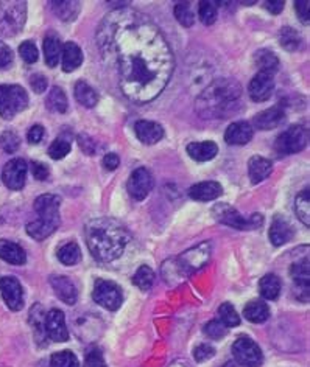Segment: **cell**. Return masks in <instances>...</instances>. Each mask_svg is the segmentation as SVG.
I'll return each instance as SVG.
<instances>
[{
  "instance_id": "1",
  "label": "cell",
  "mask_w": 310,
  "mask_h": 367,
  "mask_svg": "<svg viewBox=\"0 0 310 367\" xmlns=\"http://www.w3.org/2000/svg\"><path fill=\"white\" fill-rule=\"evenodd\" d=\"M97 44L126 99L148 103L166 89L175 69L172 48L159 27L141 11L119 8L105 16Z\"/></svg>"
},
{
  "instance_id": "2",
  "label": "cell",
  "mask_w": 310,
  "mask_h": 367,
  "mask_svg": "<svg viewBox=\"0 0 310 367\" xmlns=\"http://www.w3.org/2000/svg\"><path fill=\"white\" fill-rule=\"evenodd\" d=\"M86 244L94 259L99 261H114L124 254L131 237L128 229L114 218H94L84 229Z\"/></svg>"
},
{
  "instance_id": "3",
  "label": "cell",
  "mask_w": 310,
  "mask_h": 367,
  "mask_svg": "<svg viewBox=\"0 0 310 367\" xmlns=\"http://www.w3.org/2000/svg\"><path fill=\"white\" fill-rule=\"evenodd\" d=\"M242 86L231 78L215 79L198 95L195 108L203 119H226L239 108Z\"/></svg>"
},
{
  "instance_id": "4",
  "label": "cell",
  "mask_w": 310,
  "mask_h": 367,
  "mask_svg": "<svg viewBox=\"0 0 310 367\" xmlns=\"http://www.w3.org/2000/svg\"><path fill=\"white\" fill-rule=\"evenodd\" d=\"M59 206L61 198L57 195H41L35 201V212L38 218L27 224V234L33 240L42 241L50 237L59 226Z\"/></svg>"
},
{
  "instance_id": "5",
  "label": "cell",
  "mask_w": 310,
  "mask_h": 367,
  "mask_svg": "<svg viewBox=\"0 0 310 367\" xmlns=\"http://www.w3.org/2000/svg\"><path fill=\"white\" fill-rule=\"evenodd\" d=\"M27 106L28 95L26 89L16 84H0V117L11 120L26 111Z\"/></svg>"
},
{
  "instance_id": "6",
  "label": "cell",
  "mask_w": 310,
  "mask_h": 367,
  "mask_svg": "<svg viewBox=\"0 0 310 367\" xmlns=\"http://www.w3.org/2000/svg\"><path fill=\"white\" fill-rule=\"evenodd\" d=\"M27 21L26 2H0V34L14 36Z\"/></svg>"
},
{
  "instance_id": "7",
  "label": "cell",
  "mask_w": 310,
  "mask_h": 367,
  "mask_svg": "<svg viewBox=\"0 0 310 367\" xmlns=\"http://www.w3.org/2000/svg\"><path fill=\"white\" fill-rule=\"evenodd\" d=\"M214 217L217 221L226 224L237 230H254L264 224V218L260 213H254L251 217H242L234 207L228 204H217L214 207Z\"/></svg>"
},
{
  "instance_id": "8",
  "label": "cell",
  "mask_w": 310,
  "mask_h": 367,
  "mask_svg": "<svg viewBox=\"0 0 310 367\" xmlns=\"http://www.w3.org/2000/svg\"><path fill=\"white\" fill-rule=\"evenodd\" d=\"M309 143V131L301 125L290 126L276 139L275 150L281 156L295 155V152L304 150Z\"/></svg>"
},
{
  "instance_id": "9",
  "label": "cell",
  "mask_w": 310,
  "mask_h": 367,
  "mask_svg": "<svg viewBox=\"0 0 310 367\" xmlns=\"http://www.w3.org/2000/svg\"><path fill=\"white\" fill-rule=\"evenodd\" d=\"M93 297L100 307L111 311L119 310L122 302H124V295H122L120 286L111 282V280L105 279H97Z\"/></svg>"
},
{
  "instance_id": "10",
  "label": "cell",
  "mask_w": 310,
  "mask_h": 367,
  "mask_svg": "<svg viewBox=\"0 0 310 367\" xmlns=\"http://www.w3.org/2000/svg\"><path fill=\"white\" fill-rule=\"evenodd\" d=\"M233 355L237 363L243 367H260L264 355L260 347L248 336H242L233 344Z\"/></svg>"
},
{
  "instance_id": "11",
  "label": "cell",
  "mask_w": 310,
  "mask_h": 367,
  "mask_svg": "<svg viewBox=\"0 0 310 367\" xmlns=\"http://www.w3.org/2000/svg\"><path fill=\"white\" fill-rule=\"evenodd\" d=\"M209 257H211V243L204 241L202 244H198V246L189 249L178 259L181 271H186L187 274L198 271V269H202L206 263L209 261Z\"/></svg>"
},
{
  "instance_id": "12",
  "label": "cell",
  "mask_w": 310,
  "mask_h": 367,
  "mask_svg": "<svg viewBox=\"0 0 310 367\" xmlns=\"http://www.w3.org/2000/svg\"><path fill=\"white\" fill-rule=\"evenodd\" d=\"M27 162L23 159H11L10 162L5 163L2 171V181L10 190H21L26 186L27 179Z\"/></svg>"
},
{
  "instance_id": "13",
  "label": "cell",
  "mask_w": 310,
  "mask_h": 367,
  "mask_svg": "<svg viewBox=\"0 0 310 367\" xmlns=\"http://www.w3.org/2000/svg\"><path fill=\"white\" fill-rule=\"evenodd\" d=\"M153 176L147 168H136L128 179V193L133 199L142 201L153 188Z\"/></svg>"
},
{
  "instance_id": "14",
  "label": "cell",
  "mask_w": 310,
  "mask_h": 367,
  "mask_svg": "<svg viewBox=\"0 0 310 367\" xmlns=\"http://www.w3.org/2000/svg\"><path fill=\"white\" fill-rule=\"evenodd\" d=\"M291 279H293V292L301 302H309V285H310V269L309 257L301 261L293 263L290 269Z\"/></svg>"
},
{
  "instance_id": "15",
  "label": "cell",
  "mask_w": 310,
  "mask_h": 367,
  "mask_svg": "<svg viewBox=\"0 0 310 367\" xmlns=\"http://www.w3.org/2000/svg\"><path fill=\"white\" fill-rule=\"evenodd\" d=\"M0 291L7 307L13 311L23 308V290L19 280L16 277H2L0 279Z\"/></svg>"
},
{
  "instance_id": "16",
  "label": "cell",
  "mask_w": 310,
  "mask_h": 367,
  "mask_svg": "<svg viewBox=\"0 0 310 367\" xmlns=\"http://www.w3.org/2000/svg\"><path fill=\"white\" fill-rule=\"evenodd\" d=\"M46 335L55 342H64L69 339V330L66 327L63 311L53 308L46 315Z\"/></svg>"
},
{
  "instance_id": "17",
  "label": "cell",
  "mask_w": 310,
  "mask_h": 367,
  "mask_svg": "<svg viewBox=\"0 0 310 367\" xmlns=\"http://www.w3.org/2000/svg\"><path fill=\"white\" fill-rule=\"evenodd\" d=\"M273 90H275V79H273V75L262 72H259L258 75L251 79L250 86H248V92H250L251 100L256 103L269 100L273 95Z\"/></svg>"
},
{
  "instance_id": "18",
  "label": "cell",
  "mask_w": 310,
  "mask_h": 367,
  "mask_svg": "<svg viewBox=\"0 0 310 367\" xmlns=\"http://www.w3.org/2000/svg\"><path fill=\"white\" fill-rule=\"evenodd\" d=\"M50 285L55 291V295L58 296L64 304L75 305L78 299V291L75 284L72 282L66 275H53L50 279Z\"/></svg>"
},
{
  "instance_id": "19",
  "label": "cell",
  "mask_w": 310,
  "mask_h": 367,
  "mask_svg": "<svg viewBox=\"0 0 310 367\" xmlns=\"http://www.w3.org/2000/svg\"><path fill=\"white\" fill-rule=\"evenodd\" d=\"M135 132L137 139L145 145H155L164 137V128L150 120H139L135 125Z\"/></svg>"
},
{
  "instance_id": "20",
  "label": "cell",
  "mask_w": 310,
  "mask_h": 367,
  "mask_svg": "<svg viewBox=\"0 0 310 367\" xmlns=\"http://www.w3.org/2000/svg\"><path fill=\"white\" fill-rule=\"evenodd\" d=\"M253 136L254 130L248 121H234L224 132V140L229 145H246L248 142H251Z\"/></svg>"
},
{
  "instance_id": "21",
  "label": "cell",
  "mask_w": 310,
  "mask_h": 367,
  "mask_svg": "<svg viewBox=\"0 0 310 367\" xmlns=\"http://www.w3.org/2000/svg\"><path fill=\"white\" fill-rule=\"evenodd\" d=\"M284 117H285L284 109L281 106H273L270 109H265L262 112H259L256 117H254V126L260 131L275 130V128L282 123Z\"/></svg>"
},
{
  "instance_id": "22",
  "label": "cell",
  "mask_w": 310,
  "mask_h": 367,
  "mask_svg": "<svg viewBox=\"0 0 310 367\" xmlns=\"http://www.w3.org/2000/svg\"><path fill=\"white\" fill-rule=\"evenodd\" d=\"M295 235V230L291 228V224L287 219L282 218L281 215L275 217L270 228V241L275 244V246H282V244L289 243Z\"/></svg>"
},
{
  "instance_id": "23",
  "label": "cell",
  "mask_w": 310,
  "mask_h": 367,
  "mask_svg": "<svg viewBox=\"0 0 310 367\" xmlns=\"http://www.w3.org/2000/svg\"><path fill=\"white\" fill-rule=\"evenodd\" d=\"M222 193H223V187L215 181L200 182L189 188V197L195 201H203V203L217 199Z\"/></svg>"
},
{
  "instance_id": "24",
  "label": "cell",
  "mask_w": 310,
  "mask_h": 367,
  "mask_svg": "<svg viewBox=\"0 0 310 367\" xmlns=\"http://www.w3.org/2000/svg\"><path fill=\"white\" fill-rule=\"evenodd\" d=\"M187 155L197 162L212 161L218 155V146L215 142L204 140V142H193L187 146Z\"/></svg>"
},
{
  "instance_id": "25",
  "label": "cell",
  "mask_w": 310,
  "mask_h": 367,
  "mask_svg": "<svg viewBox=\"0 0 310 367\" xmlns=\"http://www.w3.org/2000/svg\"><path fill=\"white\" fill-rule=\"evenodd\" d=\"M0 259L11 265H23L27 261V254L21 244L10 240H0Z\"/></svg>"
},
{
  "instance_id": "26",
  "label": "cell",
  "mask_w": 310,
  "mask_h": 367,
  "mask_svg": "<svg viewBox=\"0 0 310 367\" xmlns=\"http://www.w3.org/2000/svg\"><path fill=\"white\" fill-rule=\"evenodd\" d=\"M61 59H63V70L64 72H74L78 67L83 64V52L75 42H66L63 46V53H61Z\"/></svg>"
},
{
  "instance_id": "27",
  "label": "cell",
  "mask_w": 310,
  "mask_h": 367,
  "mask_svg": "<svg viewBox=\"0 0 310 367\" xmlns=\"http://www.w3.org/2000/svg\"><path fill=\"white\" fill-rule=\"evenodd\" d=\"M273 167L269 159H265L262 156H253L248 162V173H250L251 182L259 184L265 181L267 177L271 175Z\"/></svg>"
},
{
  "instance_id": "28",
  "label": "cell",
  "mask_w": 310,
  "mask_h": 367,
  "mask_svg": "<svg viewBox=\"0 0 310 367\" xmlns=\"http://www.w3.org/2000/svg\"><path fill=\"white\" fill-rule=\"evenodd\" d=\"M61 53H63V44L58 36L55 34H47L44 38V58H46V64L48 67H57L59 59H61Z\"/></svg>"
},
{
  "instance_id": "29",
  "label": "cell",
  "mask_w": 310,
  "mask_h": 367,
  "mask_svg": "<svg viewBox=\"0 0 310 367\" xmlns=\"http://www.w3.org/2000/svg\"><path fill=\"white\" fill-rule=\"evenodd\" d=\"M254 63H256L260 72L269 73V75H273L279 69V58L276 57V53L267 50V48H260V50L256 52V54H254Z\"/></svg>"
},
{
  "instance_id": "30",
  "label": "cell",
  "mask_w": 310,
  "mask_h": 367,
  "mask_svg": "<svg viewBox=\"0 0 310 367\" xmlns=\"http://www.w3.org/2000/svg\"><path fill=\"white\" fill-rule=\"evenodd\" d=\"M260 296L267 301H276L281 295V280L276 274H267L259 282Z\"/></svg>"
},
{
  "instance_id": "31",
  "label": "cell",
  "mask_w": 310,
  "mask_h": 367,
  "mask_svg": "<svg viewBox=\"0 0 310 367\" xmlns=\"http://www.w3.org/2000/svg\"><path fill=\"white\" fill-rule=\"evenodd\" d=\"M243 316L253 324H262L270 317V308L262 301H251L246 304L245 310H243Z\"/></svg>"
},
{
  "instance_id": "32",
  "label": "cell",
  "mask_w": 310,
  "mask_h": 367,
  "mask_svg": "<svg viewBox=\"0 0 310 367\" xmlns=\"http://www.w3.org/2000/svg\"><path fill=\"white\" fill-rule=\"evenodd\" d=\"M74 94L77 101L86 108H94L99 103V94L86 81H78L75 84Z\"/></svg>"
},
{
  "instance_id": "33",
  "label": "cell",
  "mask_w": 310,
  "mask_h": 367,
  "mask_svg": "<svg viewBox=\"0 0 310 367\" xmlns=\"http://www.w3.org/2000/svg\"><path fill=\"white\" fill-rule=\"evenodd\" d=\"M53 13L57 14L61 21H75L77 16L80 14L81 3L80 2H50Z\"/></svg>"
},
{
  "instance_id": "34",
  "label": "cell",
  "mask_w": 310,
  "mask_h": 367,
  "mask_svg": "<svg viewBox=\"0 0 310 367\" xmlns=\"http://www.w3.org/2000/svg\"><path fill=\"white\" fill-rule=\"evenodd\" d=\"M30 324H32L33 332L36 339L38 342L46 341L47 335H46V311L42 310L39 304H36L35 307L30 310Z\"/></svg>"
},
{
  "instance_id": "35",
  "label": "cell",
  "mask_w": 310,
  "mask_h": 367,
  "mask_svg": "<svg viewBox=\"0 0 310 367\" xmlns=\"http://www.w3.org/2000/svg\"><path fill=\"white\" fill-rule=\"evenodd\" d=\"M46 106L50 109L52 112H58V114H64L68 111V97H66L64 90L55 86L52 90L48 92L47 99H46Z\"/></svg>"
},
{
  "instance_id": "36",
  "label": "cell",
  "mask_w": 310,
  "mask_h": 367,
  "mask_svg": "<svg viewBox=\"0 0 310 367\" xmlns=\"http://www.w3.org/2000/svg\"><path fill=\"white\" fill-rule=\"evenodd\" d=\"M58 260L63 263V265L68 266H74L78 261L81 260V250L80 246L75 241H69L63 244L58 249Z\"/></svg>"
},
{
  "instance_id": "37",
  "label": "cell",
  "mask_w": 310,
  "mask_h": 367,
  "mask_svg": "<svg viewBox=\"0 0 310 367\" xmlns=\"http://www.w3.org/2000/svg\"><path fill=\"white\" fill-rule=\"evenodd\" d=\"M295 212L298 218L301 219V221L307 226H310V192H309V187L304 188L300 193H298V197L295 199Z\"/></svg>"
},
{
  "instance_id": "38",
  "label": "cell",
  "mask_w": 310,
  "mask_h": 367,
  "mask_svg": "<svg viewBox=\"0 0 310 367\" xmlns=\"http://www.w3.org/2000/svg\"><path fill=\"white\" fill-rule=\"evenodd\" d=\"M133 284H135L139 290L148 291L155 284V272L150 266H141L133 275Z\"/></svg>"
},
{
  "instance_id": "39",
  "label": "cell",
  "mask_w": 310,
  "mask_h": 367,
  "mask_svg": "<svg viewBox=\"0 0 310 367\" xmlns=\"http://www.w3.org/2000/svg\"><path fill=\"white\" fill-rule=\"evenodd\" d=\"M218 317H220V321L224 327H237L240 324V316L237 315L235 308L233 307L231 304H223L220 305V308H218Z\"/></svg>"
},
{
  "instance_id": "40",
  "label": "cell",
  "mask_w": 310,
  "mask_h": 367,
  "mask_svg": "<svg viewBox=\"0 0 310 367\" xmlns=\"http://www.w3.org/2000/svg\"><path fill=\"white\" fill-rule=\"evenodd\" d=\"M279 41H281V46L285 48L287 52H295L298 47L301 44V38L293 28L290 27H284L281 30V34H279Z\"/></svg>"
},
{
  "instance_id": "41",
  "label": "cell",
  "mask_w": 310,
  "mask_h": 367,
  "mask_svg": "<svg viewBox=\"0 0 310 367\" xmlns=\"http://www.w3.org/2000/svg\"><path fill=\"white\" fill-rule=\"evenodd\" d=\"M78 358L70 350L53 353L50 358V367H78Z\"/></svg>"
},
{
  "instance_id": "42",
  "label": "cell",
  "mask_w": 310,
  "mask_h": 367,
  "mask_svg": "<svg viewBox=\"0 0 310 367\" xmlns=\"http://www.w3.org/2000/svg\"><path fill=\"white\" fill-rule=\"evenodd\" d=\"M175 17L178 19L182 27H192L195 22V14H193L191 3H178L175 7Z\"/></svg>"
},
{
  "instance_id": "43",
  "label": "cell",
  "mask_w": 310,
  "mask_h": 367,
  "mask_svg": "<svg viewBox=\"0 0 310 367\" xmlns=\"http://www.w3.org/2000/svg\"><path fill=\"white\" fill-rule=\"evenodd\" d=\"M70 142L66 139H57L55 142L50 145V148H48V156L55 161H59V159H64L66 156L70 152Z\"/></svg>"
},
{
  "instance_id": "44",
  "label": "cell",
  "mask_w": 310,
  "mask_h": 367,
  "mask_svg": "<svg viewBox=\"0 0 310 367\" xmlns=\"http://www.w3.org/2000/svg\"><path fill=\"white\" fill-rule=\"evenodd\" d=\"M0 146H2L5 152L8 155H13L21 146V139L13 131H5L2 136H0Z\"/></svg>"
},
{
  "instance_id": "45",
  "label": "cell",
  "mask_w": 310,
  "mask_h": 367,
  "mask_svg": "<svg viewBox=\"0 0 310 367\" xmlns=\"http://www.w3.org/2000/svg\"><path fill=\"white\" fill-rule=\"evenodd\" d=\"M198 16L204 26H212L217 21V7L214 2H202L198 8Z\"/></svg>"
},
{
  "instance_id": "46",
  "label": "cell",
  "mask_w": 310,
  "mask_h": 367,
  "mask_svg": "<svg viewBox=\"0 0 310 367\" xmlns=\"http://www.w3.org/2000/svg\"><path fill=\"white\" fill-rule=\"evenodd\" d=\"M204 333L208 335L211 339H220V338H223V336H226L228 327H224L220 321L215 319V321H211V322L206 324Z\"/></svg>"
},
{
  "instance_id": "47",
  "label": "cell",
  "mask_w": 310,
  "mask_h": 367,
  "mask_svg": "<svg viewBox=\"0 0 310 367\" xmlns=\"http://www.w3.org/2000/svg\"><path fill=\"white\" fill-rule=\"evenodd\" d=\"M19 53L22 59L26 61L27 64H33L38 61V48H36V46L33 44L32 41H26L22 42L21 47H19Z\"/></svg>"
},
{
  "instance_id": "48",
  "label": "cell",
  "mask_w": 310,
  "mask_h": 367,
  "mask_svg": "<svg viewBox=\"0 0 310 367\" xmlns=\"http://www.w3.org/2000/svg\"><path fill=\"white\" fill-rule=\"evenodd\" d=\"M214 355H215V348L212 347L211 344H200L195 347V350H193V357H195L198 363L212 358Z\"/></svg>"
},
{
  "instance_id": "49",
  "label": "cell",
  "mask_w": 310,
  "mask_h": 367,
  "mask_svg": "<svg viewBox=\"0 0 310 367\" xmlns=\"http://www.w3.org/2000/svg\"><path fill=\"white\" fill-rule=\"evenodd\" d=\"M83 367H108L105 363V358L99 350H90L86 355V359H84Z\"/></svg>"
},
{
  "instance_id": "50",
  "label": "cell",
  "mask_w": 310,
  "mask_h": 367,
  "mask_svg": "<svg viewBox=\"0 0 310 367\" xmlns=\"http://www.w3.org/2000/svg\"><path fill=\"white\" fill-rule=\"evenodd\" d=\"M13 64V52L11 48L0 41V69H7Z\"/></svg>"
},
{
  "instance_id": "51",
  "label": "cell",
  "mask_w": 310,
  "mask_h": 367,
  "mask_svg": "<svg viewBox=\"0 0 310 367\" xmlns=\"http://www.w3.org/2000/svg\"><path fill=\"white\" fill-rule=\"evenodd\" d=\"M30 84H32V88L36 94H44L48 83L44 75H41V73H35V75L30 78Z\"/></svg>"
},
{
  "instance_id": "52",
  "label": "cell",
  "mask_w": 310,
  "mask_h": 367,
  "mask_svg": "<svg viewBox=\"0 0 310 367\" xmlns=\"http://www.w3.org/2000/svg\"><path fill=\"white\" fill-rule=\"evenodd\" d=\"M309 8H310L309 0H298V2H295V10L302 23H309Z\"/></svg>"
},
{
  "instance_id": "53",
  "label": "cell",
  "mask_w": 310,
  "mask_h": 367,
  "mask_svg": "<svg viewBox=\"0 0 310 367\" xmlns=\"http://www.w3.org/2000/svg\"><path fill=\"white\" fill-rule=\"evenodd\" d=\"M44 136H46L44 128H42L41 125H35V126L30 128V131L27 134V139H28L30 143L36 145V143H39L42 139H44Z\"/></svg>"
},
{
  "instance_id": "54",
  "label": "cell",
  "mask_w": 310,
  "mask_h": 367,
  "mask_svg": "<svg viewBox=\"0 0 310 367\" xmlns=\"http://www.w3.org/2000/svg\"><path fill=\"white\" fill-rule=\"evenodd\" d=\"M32 173H33V177L36 181H46L48 177V168L47 165L41 163V162H33L32 163Z\"/></svg>"
},
{
  "instance_id": "55",
  "label": "cell",
  "mask_w": 310,
  "mask_h": 367,
  "mask_svg": "<svg viewBox=\"0 0 310 367\" xmlns=\"http://www.w3.org/2000/svg\"><path fill=\"white\" fill-rule=\"evenodd\" d=\"M103 165H105L106 170L114 171L120 165V157L115 155V152H108V155L103 157Z\"/></svg>"
},
{
  "instance_id": "56",
  "label": "cell",
  "mask_w": 310,
  "mask_h": 367,
  "mask_svg": "<svg viewBox=\"0 0 310 367\" xmlns=\"http://www.w3.org/2000/svg\"><path fill=\"white\" fill-rule=\"evenodd\" d=\"M78 142H80V146H81V150L83 151H86L88 155H93L94 152V148H95V145L93 140H90L86 134H81L80 137H78Z\"/></svg>"
},
{
  "instance_id": "57",
  "label": "cell",
  "mask_w": 310,
  "mask_h": 367,
  "mask_svg": "<svg viewBox=\"0 0 310 367\" xmlns=\"http://www.w3.org/2000/svg\"><path fill=\"white\" fill-rule=\"evenodd\" d=\"M284 0H275V2H267L265 8L270 11L271 14H279L284 10Z\"/></svg>"
},
{
  "instance_id": "58",
  "label": "cell",
  "mask_w": 310,
  "mask_h": 367,
  "mask_svg": "<svg viewBox=\"0 0 310 367\" xmlns=\"http://www.w3.org/2000/svg\"><path fill=\"white\" fill-rule=\"evenodd\" d=\"M170 367H189V366H187L186 361H175V363Z\"/></svg>"
}]
</instances>
